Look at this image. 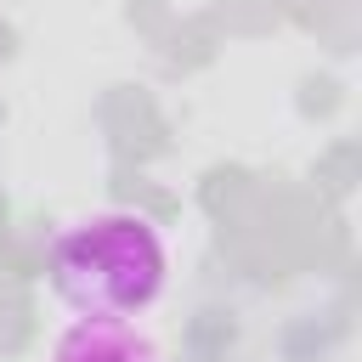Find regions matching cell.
Instances as JSON below:
<instances>
[{"label": "cell", "instance_id": "1", "mask_svg": "<svg viewBox=\"0 0 362 362\" xmlns=\"http://www.w3.org/2000/svg\"><path fill=\"white\" fill-rule=\"evenodd\" d=\"M51 288L79 317H136L164 288V238L136 209H107L51 243Z\"/></svg>", "mask_w": 362, "mask_h": 362}, {"label": "cell", "instance_id": "2", "mask_svg": "<svg viewBox=\"0 0 362 362\" xmlns=\"http://www.w3.org/2000/svg\"><path fill=\"white\" fill-rule=\"evenodd\" d=\"M51 362H164L153 334L136 328L130 317H79L62 339Z\"/></svg>", "mask_w": 362, "mask_h": 362}]
</instances>
